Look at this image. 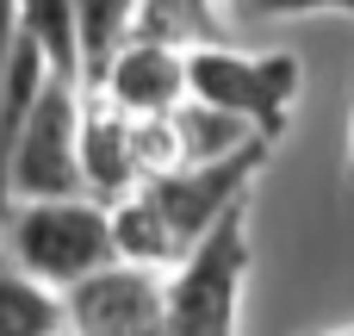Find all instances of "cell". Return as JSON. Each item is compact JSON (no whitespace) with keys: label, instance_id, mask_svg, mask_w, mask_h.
Returning <instances> with one entry per match:
<instances>
[{"label":"cell","instance_id":"cell-1","mask_svg":"<svg viewBox=\"0 0 354 336\" xmlns=\"http://www.w3.org/2000/svg\"><path fill=\"white\" fill-rule=\"evenodd\" d=\"M268 162V143H243L230 156H212V162H168L156 175H143L131 193L112 200V237H118V256L124 262H143V268H174L230 206L249 200V181L261 175Z\"/></svg>","mask_w":354,"mask_h":336},{"label":"cell","instance_id":"cell-15","mask_svg":"<svg viewBox=\"0 0 354 336\" xmlns=\"http://www.w3.org/2000/svg\"><path fill=\"white\" fill-rule=\"evenodd\" d=\"M348 175H354V137H348Z\"/></svg>","mask_w":354,"mask_h":336},{"label":"cell","instance_id":"cell-3","mask_svg":"<svg viewBox=\"0 0 354 336\" xmlns=\"http://www.w3.org/2000/svg\"><path fill=\"white\" fill-rule=\"evenodd\" d=\"M249 281V200L230 206L162 281V336H236Z\"/></svg>","mask_w":354,"mask_h":336},{"label":"cell","instance_id":"cell-14","mask_svg":"<svg viewBox=\"0 0 354 336\" xmlns=\"http://www.w3.org/2000/svg\"><path fill=\"white\" fill-rule=\"evenodd\" d=\"M12 37H19V12H12V0H0V212H6V143H12V131H6V56H12Z\"/></svg>","mask_w":354,"mask_h":336},{"label":"cell","instance_id":"cell-10","mask_svg":"<svg viewBox=\"0 0 354 336\" xmlns=\"http://www.w3.org/2000/svg\"><path fill=\"white\" fill-rule=\"evenodd\" d=\"M19 12V31L44 50L50 75L62 81H81V37H75V6L68 0H12Z\"/></svg>","mask_w":354,"mask_h":336},{"label":"cell","instance_id":"cell-4","mask_svg":"<svg viewBox=\"0 0 354 336\" xmlns=\"http://www.w3.org/2000/svg\"><path fill=\"white\" fill-rule=\"evenodd\" d=\"M299 87H305V69H299L292 50H268V56H236L224 44H193L187 50V100L243 118L268 143L286 131Z\"/></svg>","mask_w":354,"mask_h":336},{"label":"cell","instance_id":"cell-2","mask_svg":"<svg viewBox=\"0 0 354 336\" xmlns=\"http://www.w3.org/2000/svg\"><path fill=\"white\" fill-rule=\"evenodd\" d=\"M0 237H6V256L12 268H25L31 281L44 287H75L118 256V237H112V206L93 200V193H50V200H6L0 212Z\"/></svg>","mask_w":354,"mask_h":336},{"label":"cell","instance_id":"cell-12","mask_svg":"<svg viewBox=\"0 0 354 336\" xmlns=\"http://www.w3.org/2000/svg\"><path fill=\"white\" fill-rule=\"evenodd\" d=\"M75 6V37H81V81L106 69V56L131 37V0H68Z\"/></svg>","mask_w":354,"mask_h":336},{"label":"cell","instance_id":"cell-11","mask_svg":"<svg viewBox=\"0 0 354 336\" xmlns=\"http://www.w3.org/2000/svg\"><path fill=\"white\" fill-rule=\"evenodd\" d=\"M0 336H62V293L25 268H0Z\"/></svg>","mask_w":354,"mask_h":336},{"label":"cell","instance_id":"cell-9","mask_svg":"<svg viewBox=\"0 0 354 336\" xmlns=\"http://www.w3.org/2000/svg\"><path fill=\"white\" fill-rule=\"evenodd\" d=\"M224 6L218 0H131V37H156L174 50L224 44Z\"/></svg>","mask_w":354,"mask_h":336},{"label":"cell","instance_id":"cell-8","mask_svg":"<svg viewBox=\"0 0 354 336\" xmlns=\"http://www.w3.org/2000/svg\"><path fill=\"white\" fill-rule=\"evenodd\" d=\"M87 87H100L112 106H124L137 118H162L187 100V50L156 44V37H124Z\"/></svg>","mask_w":354,"mask_h":336},{"label":"cell","instance_id":"cell-7","mask_svg":"<svg viewBox=\"0 0 354 336\" xmlns=\"http://www.w3.org/2000/svg\"><path fill=\"white\" fill-rule=\"evenodd\" d=\"M62 330L75 336H162V281L143 262H112L62 287Z\"/></svg>","mask_w":354,"mask_h":336},{"label":"cell","instance_id":"cell-6","mask_svg":"<svg viewBox=\"0 0 354 336\" xmlns=\"http://www.w3.org/2000/svg\"><path fill=\"white\" fill-rule=\"evenodd\" d=\"M168 162H174V150H168L162 118H137L81 81V181L93 200L112 206L118 193H131L143 175H156Z\"/></svg>","mask_w":354,"mask_h":336},{"label":"cell","instance_id":"cell-13","mask_svg":"<svg viewBox=\"0 0 354 336\" xmlns=\"http://www.w3.org/2000/svg\"><path fill=\"white\" fill-rule=\"evenodd\" d=\"M224 19L236 25H261V19H311V12H342L354 19V0H218Z\"/></svg>","mask_w":354,"mask_h":336},{"label":"cell","instance_id":"cell-16","mask_svg":"<svg viewBox=\"0 0 354 336\" xmlns=\"http://www.w3.org/2000/svg\"><path fill=\"white\" fill-rule=\"evenodd\" d=\"M324 336H354V324H348V330H324Z\"/></svg>","mask_w":354,"mask_h":336},{"label":"cell","instance_id":"cell-5","mask_svg":"<svg viewBox=\"0 0 354 336\" xmlns=\"http://www.w3.org/2000/svg\"><path fill=\"white\" fill-rule=\"evenodd\" d=\"M87 193L81 181V81L50 75L6 150V200Z\"/></svg>","mask_w":354,"mask_h":336}]
</instances>
